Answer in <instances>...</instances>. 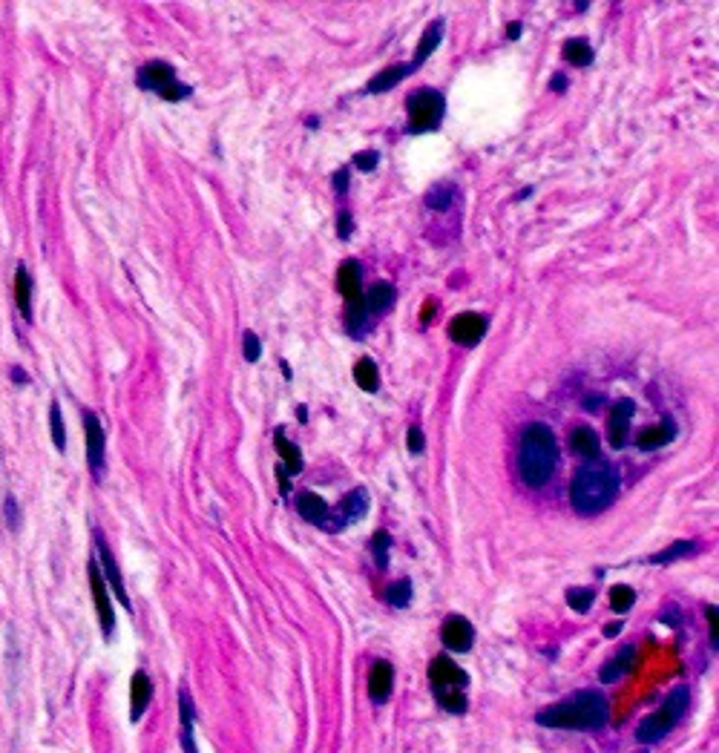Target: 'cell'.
Returning a JSON list of instances; mask_svg holds the SVG:
<instances>
[{"label":"cell","mask_w":719,"mask_h":753,"mask_svg":"<svg viewBox=\"0 0 719 753\" xmlns=\"http://www.w3.org/2000/svg\"><path fill=\"white\" fill-rule=\"evenodd\" d=\"M633 656H636V650L633 647H625L616 659H610L607 662V667L602 670V682L604 685H610V682H616L625 670H630L633 667Z\"/></svg>","instance_id":"cell-27"},{"label":"cell","mask_w":719,"mask_h":753,"mask_svg":"<svg viewBox=\"0 0 719 753\" xmlns=\"http://www.w3.org/2000/svg\"><path fill=\"white\" fill-rule=\"evenodd\" d=\"M708 613V624H711V639H714V644L719 641V630H717V607H708L705 610Z\"/></svg>","instance_id":"cell-43"},{"label":"cell","mask_w":719,"mask_h":753,"mask_svg":"<svg viewBox=\"0 0 719 753\" xmlns=\"http://www.w3.org/2000/svg\"><path fill=\"white\" fill-rule=\"evenodd\" d=\"M377 164H380V153H377V150H366V153H360V156L354 159V167H357V170H363V173H372V170H377Z\"/></svg>","instance_id":"cell-38"},{"label":"cell","mask_w":719,"mask_h":753,"mask_svg":"<svg viewBox=\"0 0 719 753\" xmlns=\"http://www.w3.org/2000/svg\"><path fill=\"white\" fill-rule=\"evenodd\" d=\"M366 308L374 311V314H383V311H389L392 305H395V288L389 285V282H374L372 288H369V294H366Z\"/></svg>","instance_id":"cell-19"},{"label":"cell","mask_w":719,"mask_h":753,"mask_svg":"<svg viewBox=\"0 0 719 753\" xmlns=\"http://www.w3.org/2000/svg\"><path fill=\"white\" fill-rule=\"evenodd\" d=\"M139 87L141 90L162 95L164 101H182V98L190 95V87L179 84L173 67H170V64H164V61H150V64H144V67H141Z\"/></svg>","instance_id":"cell-7"},{"label":"cell","mask_w":719,"mask_h":753,"mask_svg":"<svg viewBox=\"0 0 719 753\" xmlns=\"http://www.w3.org/2000/svg\"><path fill=\"white\" fill-rule=\"evenodd\" d=\"M633 400H619L613 411H610V423H607V429H610V446L613 449H622L627 443V429H630V420H633Z\"/></svg>","instance_id":"cell-13"},{"label":"cell","mask_w":719,"mask_h":753,"mask_svg":"<svg viewBox=\"0 0 719 753\" xmlns=\"http://www.w3.org/2000/svg\"><path fill=\"white\" fill-rule=\"evenodd\" d=\"M564 58L570 61V64H576V67H587L590 61H593V49L587 41H567L564 44Z\"/></svg>","instance_id":"cell-30"},{"label":"cell","mask_w":719,"mask_h":753,"mask_svg":"<svg viewBox=\"0 0 719 753\" xmlns=\"http://www.w3.org/2000/svg\"><path fill=\"white\" fill-rule=\"evenodd\" d=\"M49 426H52L55 449L64 452V449H67V432H64V423H61V406H58V403H52V409H49Z\"/></svg>","instance_id":"cell-34"},{"label":"cell","mask_w":719,"mask_h":753,"mask_svg":"<svg viewBox=\"0 0 719 753\" xmlns=\"http://www.w3.org/2000/svg\"><path fill=\"white\" fill-rule=\"evenodd\" d=\"M150 699H153V685H150L147 673L144 670L133 673V679H130V719L133 722H139L141 716H144Z\"/></svg>","instance_id":"cell-14"},{"label":"cell","mask_w":719,"mask_h":753,"mask_svg":"<svg viewBox=\"0 0 719 753\" xmlns=\"http://www.w3.org/2000/svg\"><path fill=\"white\" fill-rule=\"evenodd\" d=\"M570 446H573V452H579L581 457L593 460V457H599V434L593 432V429H587V426H581V429H576L573 437H570Z\"/></svg>","instance_id":"cell-23"},{"label":"cell","mask_w":719,"mask_h":753,"mask_svg":"<svg viewBox=\"0 0 719 753\" xmlns=\"http://www.w3.org/2000/svg\"><path fill=\"white\" fill-rule=\"evenodd\" d=\"M179 708H182V742H185V751L199 753L196 751V742H193V702H190L187 690L179 693Z\"/></svg>","instance_id":"cell-26"},{"label":"cell","mask_w":719,"mask_h":753,"mask_svg":"<svg viewBox=\"0 0 719 753\" xmlns=\"http://www.w3.org/2000/svg\"><path fill=\"white\" fill-rule=\"evenodd\" d=\"M334 187H337V193H346V190H348V170H340V173L334 176Z\"/></svg>","instance_id":"cell-44"},{"label":"cell","mask_w":719,"mask_h":753,"mask_svg":"<svg viewBox=\"0 0 719 753\" xmlns=\"http://www.w3.org/2000/svg\"><path fill=\"white\" fill-rule=\"evenodd\" d=\"M386 601L397 607V610H403V607H409V601H412V584L403 578V581H395L389 590H386Z\"/></svg>","instance_id":"cell-32"},{"label":"cell","mask_w":719,"mask_h":753,"mask_svg":"<svg viewBox=\"0 0 719 753\" xmlns=\"http://www.w3.org/2000/svg\"><path fill=\"white\" fill-rule=\"evenodd\" d=\"M90 584H93L95 610H98L101 630H104V636L110 639L113 630H116V613H113V604H110V590H107V584H104V575L98 570V561H90Z\"/></svg>","instance_id":"cell-8"},{"label":"cell","mask_w":719,"mask_h":753,"mask_svg":"<svg viewBox=\"0 0 719 753\" xmlns=\"http://www.w3.org/2000/svg\"><path fill=\"white\" fill-rule=\"evenodd\" d=\"M15 302H18V311L24 314V320H32V279L26 274L24 265H18V271H15Z\"/></svg>","instance_id":"cell-20"},{"label":"cell","mask_w":719,"mask_h":753,"mask_svg":"<svg viewBox=\"0 0 719 753\" xmlns=\"http://www.w3.org/2000/svg\"><path fill=\"white\" fill-rule=\"evenodd\" d=\"M297 509H300V515L308 521V524L325 526V529H328V524H331L328 503H325L320 495H314V492H302L300 498H297Z\"/></svg>","instance_id":"cell-16"},{"label":"cell","mask_w":719,"mask_h":753,"mask_svg":"<svg viewBox=\"0 0 719 753\" xmlns=\"http://www.w3.org/2000/svg\"><path fill=\"white\" fill-rule=\"evenodd\" d=\"M619 495V472L610 460H587L573 480V503L581 515H596Z\"/></svg>","instance_id":"cell-2"},{"label":"cell","mask_w":719,"mask_h":753,"mask_svg":"<svg viewBox=\"0 0 719 753\" xmlns=\"http://www.w3.org/2000/svg\"><path fill=\"white\" fill-rule=\"evenodd\" d=\"M6 518H9V526H12V529H18V524H21V512H18L15 498H6Z\"/></svg>","instance_id":"cell-42"},{"label":"cell","mask_w":719,"mask_h":753,"mask_svg":"<svg viewBox=\"0 0 719 753\" xmlns=\"http://www.w3.org/2000/svg\"><path fill=\"white\" fill-rule=\"evenodd\" d=\"M392 685H395V670L389 662H374L372 673H369V696L372 702H386L389 693H392Z\"/></svg>","instance_id":"cell-15"},{"label":"cell","mask_w":719,"mask_h":753,"mask_svg":"<svg viewBox=\"0 0 719 753\" xmlns=\"http://www.w3.org/2000/svg\"><path fill=\"white\" fill-rule=\"evenodd\" d=\"M351 230H354L351 213H348V210H343V213L337 216V236H340V239H348V236H351Z\"/></svg>","instance_id":"cell-41"},{"label":"cell","mask_w":719,"mask_h":753,"mask_svg":"<svg viewBox=\"0 0 719 753\" xmlns=\"http://www.w3.org/2000/svg\"><path fill=\"white\" fill-rule=\"evenodd\" d=\"M507 38H510V41L521 38V23H512L510 29H507Z\"/></svg>","instance_id":"cell-47"},{"label":"cell","mask_w":719,"mask_h":753,"mask_svg":"<svg viewBox=\"0 0 719 753\" xmlns=\"http://www.w3.org/2000/svg\"><path fill=\"white\" fill-rule=\"evenodd\" d=\"M671 437H673L671 423H665V426H648V429H642V432H639V437H636V446H639V449H645V452H653V449L665 446Z\"/></svg>","instance_id":"cell-21"},{"label":"cell","mask_w":719,"mask_h":753,"mask_svg":"<svg viewBox=\"0 0 719 753\" xmlns=\"http://www.w3.org/2000/svg\"><path fill=\"white\" fill-rule=\"evenodd\" d=\"M691 549H694V544H691V541H679V544H673L671 549H665V552L653 555V558H650V564H671V561H676V558L688 555Z\"/></svg>","instance_id":"cell-37"},{"label":"cell","mask_w":719,"mask_h":753,"mask_svg":"<svg viewBox=\"0 0 719 753\" xmlns=\"http://www.w3.org/2000/svg\"><path fill=\"white\" fill-rule=\"evenodd\" d=\"M366 503H369V495H366L363 489L348 492L346 501H343V515H340V521H343V524H354V521H360V518L366 515Z\"/></svg>","instance_id":"cell-25"},{"label":"cell","mask_w":719,"mask_h":753,"mask_svg":"<svg viewBox=\"0 0 719 753\" xmlns=\"http://www.w3.org/2000/svg\"><path fill=\"white\" fill-rule=\"evenodd\" d=\"M429 682L435 687V696H438V702H441L443 708L449 710V713H464V687L469 679H466V673L458 664H452L446 656H438L435 662L429 664Z\"/></svg>","instance_id":"cell-4"},{"label":"cell","mask_w":719,"mask_h":753,"mask_svg":"<svg viewBox=\"0 0 719 753\" xmlns=\"http://www.w3.org/2000/svg\"><path fill=\"white\" fill-rule=\"evenodd\" d=\"M487 334V317L481 314H458L449 325V337L461 345H475Z\"/></svg>","instance_id":"cell-11"},{"label":"cell","mask_w":719,"mask_h":753,"mask_svg":"<svg viewBox=\"0 0 719 753\" xmlns=\"http://www.w3.org/2000/svg\"><path fill=\"white\" fill-rule=\"evenodd\" d=\"M441 639L449 650H455V653H466V650L472 647V641H475V627H472L466 618L452 616L446 624H443Z\"/></svg>","instance_id":"cell-12"},{"label":"cell","mask_w":719,"mask_h":753,"mask_svg":"<svg viewBox=\"0 0 719 753\" xmlns=\"http://www.w3.org/2000/svg\"><path fill=\"white\" fill-rule=\"evenodd\" d=\"M262 357V345H259V337H256L254 331H248L245 334V360L248 363H256Z\"/></svg>","instance_id":"cell-39"},{"label":"cell","mask_w":719,"mask_h":753,"mask_svg":"<svg viewBox=\"0 0 719 753\" xmlns=\"http://www.w3.org/2000/svg\"><path fill=\"white\" fill-rule=\"evenodd\" d=\"M12 380H15V383H29V377H26L21 368H12Z\"/></svg>","instance_id":"cell-48"},{"label":"cell","mask_w":719,"mask_h":753,"mask_svg":"<svg viewBox=\"0 0 719 753\" xmlns=\"http://www.w3.org/2000/svg\"><path fill=\"white\" fill-rule=\"evenodd\" d=\"M95 544H98V561H101V575L110 581V590L116 593V598L121 601V607L124 610H133V604H130V595H127V590H124V578H121V572H118V564H116V558H113V552H110V547L104 544V538L101 535H95Z\"/></svg>","instance_id":"cell-10"},{"label":"cell","mask_w":719,"mask_h":753,"mask_svg":"<svg viewBox=\"0 0 719 753\" xmlns=\"http://www.w3.org/2000/svg\"><path fill=\"white\" fill-rule=\"evenodd\" d=\"M412 72H415V67H412V64H395V67H386L383 72H377L372 81H369L366 92H372V95H380V92L395 90L397 84H400L403 78H409Z\"/></svg>","instance_id":"cell-17"},{"label":"cell","mask_w":719,"mask_h":753,"mask_svg":"<svg viewBox=\"0 0 719 753\" xmlns=\"http://www.w3.org/2000/svg\"><path fill=\"white\" fill-rule=\"evenodd\" d=\"M593 590H584V587H573V590H567V604L576 610V613H587L590 607H593Z\"/></svg>","instance_id":"cell-36"},{"label":"cell","mask_w":719,"mask_h":753,"mask_svg":"<svg viewBox=\"0 0 719 753\" xmlns=\"http://www.w3.org/2000/svg\"><path fill=\"white\" fill-rule=\"evenodd\" d=\"M406 446H409V452H415V455L423 452V432H420L418 426H412V429L406 432Z\"/></svg>","instance_id":"cell-40"},{"label":"cell","mask_w":719,"mask_h":753,"mask_svg":"<svg viewBox=\"0 0 719 753\" xmlns=\"http://www.w3.org/2000/svg\"><path fill=\"white\" fill-rule=\"evenodd\" d=\"M274 443H277V452H279V457H282V463H285V475H300L302 472L300 449H297L288 437H282V434L274 437Z\"/></svg>","instance_id":"cell-24"},{"label":"cell","mask_w":719,"mask_h":753,"mask_svg":"<svg viewBox=\"0 0 719 753\" xmlns=\"http://www.w3.org/2000/svg\"><path fill=\"white\" fill-rule=\"evenodd\" d=\"M446 113V101L438 90H420L409 95L406 101V115H409V130L412 133H429L438 130Z\"/></svg>","instance_id":"cell-6"},{"label":"cell","mask_w":719,"mask_h":753,"mask_svg":"<svg viewBox=\"0 0 719 753\" xmlns=\"http://www.w3.org/2000/svg\"><path fill=\"white\" fill-rule=\"evenodd\" d=\"M452 199H455V187L452 184H435L429 193H426V205L429 210H446V207L452 205Z\"/></svg>","instance_id":"cell-31"},{"label":"cell","mask_w":719,"mask_h":753,"mask_svg":"<svg viewBox=\"0 0 719 753\" xmlns=\"http://www.w3.org/2000/svg\"><path fill=\"white\" fill-rule=\"evenodd\" d=\"M619 633H622V624H619V621H616V624H607V627H604V636H607V639H613V636H619Z\"/></svg>","instance_id":"cell-45"},{"label":"cell","mask_w":719,"mask_h":753,"mask_svg":"<svg viewBox=\"0 0 719 753\" xmlns=\"http://www.w3.org/2000/svg\"><path fill=\"white\" fill-rule=\"evenodd\" d=\"M685 708H688V690H685V687H676L671 696L665 699L662 708L656 710V713H650L648 719H642V725H639V731H636V739L645 742V745L659 742L662 736H668V733L676 728V722L685 716Z\"/></svg>","instance_id":"cell-5"},{"label":"cell","mask_w":719,"mask_h":753,"mask_svg":"<svg viewBox=\"0 0 719 753\" xmlns=\"http://www.w3.org/2000/svg\"><path fill=\"white\" fill-rule=\"evenodd\" d=\"M564 87H567V78L564 75H553V90L564 92Z\"/></svg>","instance_id":"cell-46"},{"label":"cell","mask_w":719,"mask_h":753,"mask_svg":"<svg viewBox=\"0 0 719 753\" xmlns=\"http://www.w3.org/2000/svg\"><path fill=\"white\" fill-rule=\"evenodd\" d=\"M389 547H392V538H389L386 532H374L372 552H374V564H377L380 570H386V564H389Z\"/></svg>","instance_id":"cell-35"},{"label":"cell","mask_w":719,"mask_h":753,"mask_svg":"<svg viewBox=\"0 0 719 753\" xmlns=\"http://www.w3.org/2000/svg\"><path fill=\"white\" fill-rule=\"evenodd\" d=\"M558 463V443L553 429L547 423H530L521 432V449H518V472L527 486L541 489L547 486Z\"/></svg>","instance_id":"cell-1"},{"label":"cell","mask_w":719,"mask_h":753,"mask_svg":"<svg viewBox=\"0 0 719 753\" xmlns=\"http://www.w3.org/2000/svg\"><path fill=\"white\" fill-rule=\"evenodd\" d=\"M354 383L363 388V391H369L374 394L377 386H380V374H377V366H374L369 357H363L357 366H354Z\"/></svg>","instance_id":"cell-28"},{"label":"cell","mask_w":719,"mask_h":753,"mask_svg":"<svg viewBox=\"0 0 719 753\" xmlns=\"http://www.w3.org/2000/svg\"><path fill=\"white\" fill-rule=\"evenodd\" d=\"M535 722L561 731H596L607 722V699L596 690H584L561 705L541 710Z\"/></svg>","instance_id":"cell-3"},{"label":"cell","mask_w":719,"mask_h":753,"mask_svg":"<svg viewBox=\"0 0 719 753\" xmlns=\"http://www.w3.org/2000/svg\"><path fill=\"white\" fill-rule=\"evenodd\" d=\"M633 601H636V593H633V587H627V584H616V587L610 590V607H613L616 613H627V610L633 607Z\"/></svg>","instance_id":"cell-33"},{"label":"cell","mask_w":719,"mask_h":753,"mask_svg":"<svg viewBox=\"0 0 719 753\" xmlns=\"http://www.w3.org/2000/svg\"><path fill=\"white\" fill-rule=\"evenodd\" d=\"M366 320H369V308H366V299L360 294V297L348 302V331H351V334H360Z\"/></svg>","instance_id":"cell-29"},{"label":"cell","mask_w":719,"mask_h":753,"mask_svg":"<svg viewBox=\"0 0 719 753\" xmlns=\"http://www.w3.org/2000/svg\"><path fill=\"white\" fill-rule=\"evenodd\" d=\"M337 291H340L348 302L360 297V265H357L354 259H348V262H343V265L337 268Z\"/></svg>","instance_id":"cell-18"},{"label":"cell","mask_w":719,"mask_h":753,"mask_svg":"<svg viewBox=\"0 0 719 753\" xmlns=\"http://www.w3.org/2000/svg\"><path fill=\"white\" fill-rule=\"evenodd\" d=\"M81 423H84V440H87V460H90L95 475H101V469H104V446H107L104 426L98 423V417H95L93 411H84Z\"/></svg>","instance_id":"cell-9"},{"label":"cell","mask_w":719,"mask_h":753,"mask_svg":"<svg viewBox=\"0 0 719 753\" xmlns=\"http://www.w3.org/2000/svg\"><path fill=\"white\" fill-rule=\"evenodd\" d=\"M441 38H443V21H435L426 32H423V38H420V46H418V52H415V61H412V67L418 69L435 49H438V44H441Z\"/></svg>","instance_id":"cell-22"}]
</instances>
